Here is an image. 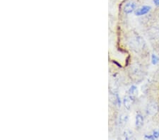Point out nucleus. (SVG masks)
<instances>
[{
    "instance_id": "f257e3e1",
    "label": "nucleus",
    "mask_w": 159,
    "mask_h": 140,
    "mask_svg": "<svg viewBox=\"0 0 159 140\" xmlns=\"http://www.w3.org/2000/svg\"><path fill=\"white\" fill-rule=\"evenodd\" d=\"M130 45L131 48H133V50H134L137 52L142 49V48H144V41L141 38V37L136 36L134 38L131 40Z\"/></svg>"
},
{
    "instance_id": "f03ea898",
    "label": "nucleus",
    "mask_w": 159,
    "mask_h": 140,
    "mask_svg": "<svg viewBox=\"0 0 159 140\" xmlns=\"http://www.w3.org/2000/svg\"><path fill=\"white\" fill-rule=\"evenodd\" d=\"M158 105L155 102H151L146 106V113L149 116H154L158 113Z\"/></svg>"
},
{
    "instance_id": "7ed1b4c3",
    "label": "nucleus",
    "mask_w": 159,
    "mask_h": 140,
    "mask_svg": "<svg viewBox=\"0 0 159 140\" xmlns=\"http://www.w3.org/2000/svg\"><path fill=\"white\" fill-rule=\"evenodd\" d=\"M136 7V5L134 2H129L124 6V13L127 14H132V12L135 11Z\"/></svg>"
},
{
    "instance_id": "20e7f679",
    "label": "nucleus",
    "mask_w": 159,
    "mask_h": 140,
    "mask_svg": "<svg viewBox=\"0 0 159 140\" xmlns=\"http://www.w3.org/2000/svg\"><path fill=\"white\" fill-rule=\"evenodd\" d=\"M151 6H143L141 7H140L138 9H136L135 11V15L136 16H143L148 14V12L151 10Z\"/></svg>"
},
{
    "instance_id": "39448f33",
    "label": "nucleus",
    "mask_w": 159,
    "mask_h": 140,
    "mask_svg": "<svg viewBox=\"0 0 159 140\" xmlns=\"http://www.w3.org/2000/svg\"><path fill=\"white\" fill-rule=\"evenodd\" d=\"M134 101V98L133 97L132 95L131 96H127L124 98V105L126 108L130 109L132 105H133Z\"/></svg>"
},
{
    "instance_id": "423d86ee",
    "label": "nucleus",
    "mask_w": 159,
    "mask_h": 140,
    "mask_svg": "<svg viewBox=\"0 0 159 140\" xmlns=\"http://www.w3.org/2000/svg\"><path fill=\"white\" fill-rule=\"evenodd\" d=\"M135 124L136 128L140 129L144 124V117L141 114H137L136 116V121Z\"/></svg>"
},
{
    "instance_id": "0eeeda50",
    "label": "nucleus",
    "mask_w": 159,
    "mask_h": 140,
    "mask_svg": "<svg viewBox=\"0 0 159 140\" xmlns=\"http://www.w3.org/2000/svg\"><path fill=\"white\" fill-rule=\"evenodd\" d=\"M151 33L152 34L151 37L153 38H155L156 37H159V30L156 31V28L152 29L151 31Z\"/></svg>"
},
{
    "instance_id": "6e6552de",
    "label": "nucleus",
    "mask_w": 159,
    "mask_h": 140,
    "mask_svg": "<svg viewBox=\"0 0 159 140\" xmlns=\"http://www.w3.org/2000/svg\"><path fill=\"white\" fill-rule=\"evenodd\" d=\"M159 62V58L156 56L155 55H151V62L153 65H156L157 63Z\"/></svg>"
},
{
    "instance_id": "1a4fd4ad",
    "label": "nucleus",
    "mask_w": 159,
    "mask_h": 140,
    "mask_svg": "<svg viewBox=\"0 0 159 140\" xmlns=\"http://www.w3.org/2000/svg\"><path fill=\"white\" fill-rule=\"evenodd\" d=\"M124 135L126 139H132V132H124Z\"/></svg>"
},
{
    "instance_id": "9d476101",
    "label": "nucleus",
    "mask_w": 159,
    "mask_h": 140,
    "mask_svg": "<svg viewBox=\"0 0 159 140\" xmlns=\"http://www.w3.org/2000/svg\"><path fill=\"white\" fill-rule=\"evenodd\" d=\"M127 119H128V117H127V115H122V116H121L120 117V123L125 124V122L127 121Z\"/></svg>"
},
{
    "instance_id": "9b49d317",
    "label": "nucleus",
    "mask_w": 159,
    "mask_h": 140,
    "mask_svg": "<svg viewBox=\"0 0 159 140\" xmlns=\"http://www.w3.org/2000/svg\"><path fill=\"white\" fill-rule=\"evenodd\" d=\"M136 91V86H132V87L130 88V89H129V93H130L131 95L134 94Z\"/></svg>"
},
{
    "instance_id": "f8f14e48",
    "label": "nucleus",
    "mask_w": 159,
    "mask_h": 140,
    "mask_svg": "<svg viewBox=\"0 0 159 140\" xmlns=\"http://www.w3.org/2000/svg\"><path fill=\"white\" fill-rule=\"evenodd\" d=\"M153 135L155 137V139H158V138L159 137V131L155 130L153 133Z\"/></svg>"
},
{
    "instance_id": "ddd939ff",
    "label": "nucleus",
    "mask_w": 159,
    "mask_h": 140,
    "mask_svg": "<svg viewBox=\"0 0 159 140\" xmlns=\"http://www.w3.org/2000/svg\"><path fill=\"white\" fill-rule=\"evenodd\" d=\"M144 138L146 139H155V137L153 136V134L152 135H146L144 136Z\"/></svg>"
},
{
    "instance_id": "4468645a",
    "label": "nucleus",
    "mask_w": 159,
    "mask_h": 140,
    "mask_svg": "<svg viewBox=\"0 0 159 140\" xmlns=\"http://www.w3.org/2000/svg\"><path fill=\"white\" fill-rule=\"evenodd\" d=\"M153 3L155 6H159V0H153Z\"/></svg>"
}]
</instances>
